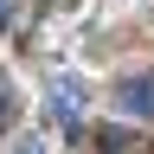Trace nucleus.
<instances>
[{
	"label": "nucleus",
	"mask_w": 154,
	"mask_h": 154,
	"mask_svg": "<svg viewBox=\"0 0 154 154\" xmlns=\"http://www.w3.org/2000/svg\"><path fill=\"white\" fill-rule=\"evenodd\" d=\"M122 116H135V122H154V71L122 77Z\"/></svg>",
	"instance_id": "nucleus-2"
},
{
	"label": "nucleus",
	"mask_w": 154,
	"mask_h": 154,
	"mask_svg": "<svg viewBox=\"0 0 154 154\" xmlns=\"http://www.w3.org/2000/svg\"><path fill=\"white\" fill-rule=\"evenodd\" d=\"M90 141L103 148V154H135V135H122V128H96Z\"/></svg>",
	"instance_id": "nucleus-3"
},
{
	"label": "nucleus",
	"mask_w": 154,
	"mask_h": 154,
	"mask_svg": "<svg viewBox=\"0 0 154 154\" xmlns=\"http://www.w3.org/2000/svg\"><path fill=\"white\" fill-rule=\"evenodd\" d=\"M13 122V96H7V77H0V128Z\"/></svg>",
	"instance_id": "nucleus-4"
},
{
	"label": "nucleus",
	"mask_w": 154,
	"mask_h": 154,
	"mask_svg": "<svg viewBox=\"0 0 154 154\" xmlns=\"http://www.w3.org/2000/svg\"><path fill=\"white\" fill-rule=\"evenodd\" d=\"M51 116H58V128H64V135L84 128V84H77V77H64V71L51 77Z\"/></svg>",
	"instance_id": "nucleus-1"
},
{
	"label": "nucleus",
	"mask_w": 154,
	"mask_h": 154,
	"mask_svg": "<svg viewBox=\"0 0 154 154\" xmlns=\"http://www.w3.org/2000/svg\"><path fill=\"white\" fill-rule=\"evenodd\" d=\"M0 26H7V0H0Z\"/></svg>",
	"instance_id": "nucleus-5"
}]
</instances>
